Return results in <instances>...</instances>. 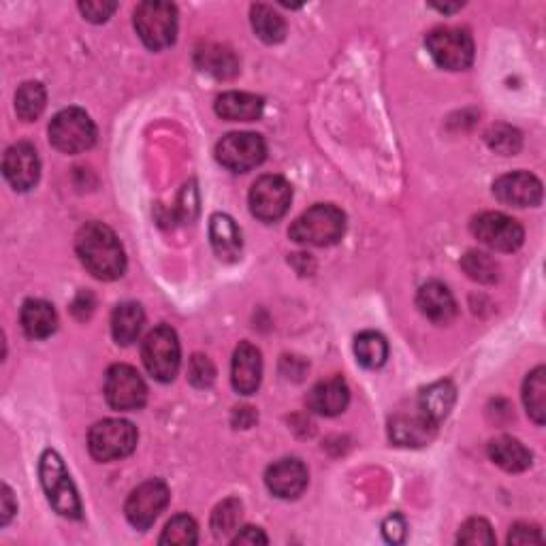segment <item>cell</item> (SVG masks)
<instances>
[{
	"mask_svg": "<svg viewBox=\"0 0 546 546\" xmlns=\"http://www.w3.org/2000/svg\"><path fill=\"white\" fill-rule=\"evenodd\" d=\"M540 542H542V534L536 525L517 523L508 534V544H540Z\"/></svg>",
	"mask_w": 546,
	"mask_h": 546,
	"instance_id": "cell-39",
	"label": "cell"
},
{
	"mask_svg": "<svg viewBox=\"0 0 546 546\" xmlns=\"http://www.w3.org/2000/svg\"><path fill=\"white\" fill-rule=\"evenodd\" d=\"M472 233L495 252H517L525 242L521 224L502 212H485L472 220Z\"/></svg>",
	"mask_w": 546,
	"mask_h": 546,
	"instance_id": "cell-11",
	"label": "cell"
},
{
	"mask_svg": "<svg viewBox=\"0 0 546 546\" xmlns=\"http://www.w3.org/2000/svg\"><path fill=\"white\" fill-rule=\"evenodd\" d=\"M489 459L510 474H521L532 468V453L512 436H500L489 442Z\"/></svg>",
	"mask_w": 546,
	"mask_h": 546,
	"instance_id": "cell-25",
	"label": "cell"
},
{
	"mask_svg": "<svg viewBox=\"0 0 546 546\" xmlns=\"http://www.w3.org/2000/svg\"><path fill=\"white\" fill-rule=\"evenodd\" d=\"M382 534L391 544H401L408 536V525L406 519L401 515H391L387 521L382 523Z\"/></svg>",
	"mask_w": 546,
	"mask_h": 546,
	"instance_id": "cell-40",
	"label": "cell"
},
{
	"mask_svg": "<svg viewBox=\"0 0 546 546\" xmlns=\"http://www.w3.org/2000/svg\"><path fill=\"white\" fill-rule=\"evenodd\" d=\"M461 267L465 273H468V278L480 284H493L497 282V278H500V267H497V263L487 252L470 250L463 256Z\"/></svg>",
	"mask_w": 546,
	"mask_h": 546,
	"instance_id": "cell-33",
	"label": "cell"
},
{
	"mask_svg": "<svg viewBox=\"0 0 546 546\" xmlns=\"http://www.w3.org/2000/svg\"><path fill=\"white\" fill-rule=\"evenodd\" d=\"M346 233V216L340 207L318 203L303 212L288 229V237L301 246H333Z\"/></svg>",
	"mask_w": 546,
	"mask_h": 546,
	"instance_id": "cell-2",
	"label": "cell"
},
{
	"mask_svg": "<svg viewBox=\"0 0 546 546\" xmlns=\"http://www.w3.org/2000/svg\"><path fill=\"white\" fill-rule=\"evenodd\" d=\"M495 199L512 207H536L542 201V182L527 171L506 173L493 184Z\"/></svg>",
	"mask_w": 546,
	"mask_h": 546,
	"instance_id": "cell-16",
	"label": "cell"
},
{
	"mask_svg": "<svg viewBox=\"0 0 546 546\" xmlns=\"http://www.w3.org/2000/svg\"><path fill=\"white\" fill-rule=\"evenodd\" d=\"M50 143L62 154H82L96 143V126L84 109H62L50 122Z\"/></svg>",
	"mask_w": 546,
	"mask_h": 546,
	"instance_id": "cell-7",
	"label": "cell"
},
{
	"mask_svg": "<svg viewBox=\"0 0 546 546\" xmlns=\"http://www.w3.org/2000/svg\"><path fill=\"white\" fill-rule=\"evenodd\" d=\"M135 30L143 45L158 52L178 37V9L163 0H146L135 9Z\"/></svg>",
	"mask_w": 546,
	"mask_h": 546,
	"instance_id": "cell-4",
	"label": "cell"
},
{
	"mask_svg": "<svg viewBox=\"0 0 546 546\" xmlns=\"http://www.w3.org/2000/svg\"><path fill=\"white\" fill-rule=\"evenodd\" d=\"M416 305H419L423 316H427L436 325H448L457 316V301L453 293L448 291V286L436 280L419 288Z\"/></svg>",
	"mask_w": 546,
	"mask_h": 546,
	"instance_id": "cell-19",
	"label": "cell"
},
{
	"mask_svg": "<svg viewBox=\"0 0 546 546\" xmlns=\"http://www.w3.org/2000/svg\"><path fill=\"white\" fill-rule=\"evenodd\" d=\"M438 433V425L419 406L397 412L389 423V438L397 446H425Z\"/></svg>",
	"mask_w": 546,
	"mask_h": 546,
	"instance_id": "cell-15",
	"label": "cell"
},
{
	"mask_svg": "<svg viewBox=\"0 0 546 546\" xmlns=\"http://www.w3.org/2000/svg\"><path fill=\"white\" fill-rule=\"evenodd\" d=\"M244 517V506L235 497L231 500H224L216 506L212 512V532L216 538H227L233 532H239V523Z\"/></svg>",
	"mask_w": 546,
	"mask_h": 546,
	"instance_id": "cell-32",
	"label": "cell"
},
{
	"mask_svg": "<svg viewBox=\"0 0 546 546\" xmlns=\"http://www.w3.org/2000/svg\"><path fill=\"white\" fill-rule=\"evenodd\" d=\"M143 323H146V312L139 303H120L111 314V335L120 346H131L137 342Z\"/></svg>",
	"mask_w": 546,
	"mask_h": 546,
	"instance_id": "cell-27",
	"label": "cell"
},
{
	"mask_svg": "<svg viewBox=\"0 0 546 546\" xmlns=\"http://www.w3.org/2000/svg\"><path fill=\"white\" fill-rule=\"evenodd\" d=\"M455 401H457L455 384L451 380H440V382L429 384L427 389L419 393L416 406H419L421 412L440 427L442 421H446V416L451 414Z\"/></svg>",
	"mask_w": 546,
	"mask_h": 546,
	"instance_id": "cell-24",
	"label": "cell"
},
{
	"mask_svg": "<svg viewBox=\"0 0 546 546\" xmlns=\"http://www.w3.org/2000/svg\"><path fill=\"white\" fill-rule=\"evenodd\" d=\"M267 156V143L256 133H229L216 146V158L222 167L235 173H246L259 167Z\"/></svg>",
	"mask_w": 546,
	"mask_h": 546,
	"instance_id": "cell-12",
	"label": "cell"
},
{
	"mask_svg": "<svg viewBox=\"0 0 546 546\" xmlns=\"http://www.w3.org/2000/svg\"><path fill=\"white\" fill-rule=\"evenodd\" d=\"M141 359L148 374L158 382H171L180 372L182 348L178 333L171 327L160 325L152 329L141 346Z\"/></svg>",
	"mask_w": 546,
	"mask_h": 546,
	"instance_id": "cell-5",
	"label": "cell"
},
{
	"mask_svg": "<svg viewBox=\"0 0 546 546\" xmlns=\"http://www.w3.org/2000/svg\"><path fill=\"white\" fill-rule=\"evenodd\" d=\"M116 9L118 5L109 3V0H90V3H79V11H82L84 18L92 24L107 22Z\"/></svg>",
	"mask_w": 546,
	"mask_h": 546,
	"instance_id": "cell-38",
	"label": "cell"
},
{
	"mask_svg": "<svg viewBox=\"0 0 546 546\" xmlns=\"http://www.w3.org/2000/svg\"><path fill=\"white\" fill-rule=\"evenodd\" d=\"M169 504V487L163 480H148L128 495L124 515L135 529L146 532Z\"/></svg>",
	"mask_w": 546,
	"mask_h": 546,
	"instance_id": "cell-13",
	"label": "cell"
},
{
	"mask_svg": "<svg viewBox=\"0 0 546 546\" xmlns=\"http://www.w3.org/2000/svg\"><path fill=\"white\" fill-rule=\"evenodd\" d=\"M188 380L192 387L197 389H210L216 380V367L205 355H195L188 365Z\"/></svg>",
	"mask_w": 546,
	"mask_h": 546,
	"instance_id": "cell-37",
	"label": "cell"
},
{
	"mask_svg": "<svg viewBox=\"0 0 546 546\" xmlns=\"http://www.w3.org/2000/svg\"><path fill=\"white\" fill-rule=\"evenodd\" d=\"M47 105V92L39 82H26L15 92V114L20 120H37Z\"/></svg>",
	"mask_w": 546,
	"mask_h": 546,
	"instance_id": "cell-31",
	"label": "cell"
},
{
	"mask_svg": "<svg viewBox=\"0 0 546 546\" xmlns=\"http://www.w3.org/2000/svg\"><path fill=\"white\" fill-rule=\"evenodd\" d=\"M137 429L133 423L122 419H107L96 423L88 433V451L101 461H118L131 455L137 446Z\"/></svg>",
	"mask_w": 546,
	"mask_h": 546,
	"instance_id": "cell-8",
	"label": "cell"
},
{
	"mask_svg": "<svg viewBox=\"0 0 546 546\" xmlns=\"http://www.w3.org/2000/svg\"><path fill=\"white\" fill-rule=\"evenodd\" d=\"M79 261L96 280L114 282L124 276L126 254L118 235L103 222H86L75 237Z\"/></svg>",
	"mask_w": 546,
	"mask_h": 546,
	"instance_id": "cell-1",
	"label": "cell"
},
{
	"mask_svg": "<svg viewBox=\"0 0 546 546\" xmlns=\"http://www.w3.org/2000/svg\"><path fill=\"white\" fill-rule=\"evenodd\" d=\"M350 404V389L342 376L318 382L308 393V408L320 416L342 414Z\"/></svg>",
	"mask_w": 546,
	"mask_h": 546,
	"instance_id": "cell-20",
	"label": "cell"
},
{
	"mask_svg": "<svg viewBox=\"0 0 546 546\" xmlns=\"http://www.w3.org/2000/svg\"><path fill=\"white\" fill-rule=\"evenodd\" d=\"M427 52L446 71H465L474 62V41L465 28L440 26L433 28L427 39Z\"/></svg>",
	"mask_w": 546,
	"mask_h": 546,
	"instance_id": "cell-6",
	"label": "cell"
},
{
	"mask_svg": "<svg viewBox=\"0 0 546 546\" xmlns=\"http://www.w3.org/2000/svg\"><path fill=\"white\" fill-rule=\"evenodd\" d=\"M39 476L47 502L52 504L58 515L67 519H82V500H79V493L69 476L67 465L52 448H47L41 455Z\"/></svg>",
	"mask_w": 546,
	"mask_h": 546,
	"instance_id": "cell-3",
	"label": "cell"
},
{
	"mask_svg": "<svg viewBox=\"0 0 546 546\" xmlns=\"http://www.w3.org/2000/svg\"><path fill=\"white\" fill-rule=\"evenodd\" d=\"M254 421H256V414L252 412V408H237L233 414V423L242 429H248Z\"/></svg>",
	"mask_w": 546,
	"mask_h": 546,
	"instance_id": "cell-44",
	"label": "cell"
},
{
	"mask_svg": "<svg viewBox=\"0 0 546 546\" xmlns=\"http://www.w3.org/2000/svg\"><path fill=\"white\" fill-rule=\"evenodd\" d=\"M216 114L229 122H252L263 116L265 101L250 92H224L216 99Z\"/></svg>",
	"mask_w": 546,
	"mask_h": 546,
	"instance_id": "cell-22",
	"label": "cell"
},
{
	"mask_svg": "<svg viewBox=\"0 0 546 546\" xmlns=\"http://www.w3.org/2000/svg\"><path fill=\"white\" fill-rule=\"evenodd\" d=\"M487 143L489 148L495 150L497 154L515 156L521 150V133L512 126L497 124V126H491V131L487 133Z\"/></svg>",
	"mask_w": 546,
	"mask_h": 546,
	"instance_id": "cell-35",
	"label": "cell"
},
{
	"mask_svg": "<svg viewBox=\"0 0 546 546\" xmlns=\"http://www.w3.org/2000/svg\"><path fill=\"white\" fill-rule=\"evenodd\" d=\"M267 536L263 534L261 527H244L242 532H237L233 538V544H267Z\"/></svg>",
	"mask_w": 546,
	"mask_h": 546,
	"instance_id": "cell-43",
	"label": "cell"
},
{
	"mask_svg": "<svg viewBox=\"0 0 546 546\" xmlns=\"http://www.w3.org/2000/svg\"><path fill=\"white\" fill-rule=\"evenodd\" d=\"M3 173L13 190L28 192L35 188L41 178V160L35 146L26 141L11 146L3 160Z\"/></svg>",
	"mask_w": 546,
	"mask_h": 546,
	"instance_id": "cell-14",
	"label": "cell"
},
{
	"mask_svg": "<svg viewBox=\"0 0 546 546\" xmlns=\"http://www.w3.org/2000/svg\"><path fill=\"white\" fill-rule=\"evenodd\" d=\"M523 404L536 425H544L546 419V369L540 365L527 374L523 384Z\"/></svg>",
	"mask_w": 546,
	"mask_h": 546,
	"instance_id": "cell-29",
	"label": "cell"
},
{
	"mask_svg": "<svg viewBox=\"0 0 546 546\" xmlns=\"http://www.w3.org/2000/svg\"><path fill=\"white\" fill-rule=\"evenodd\" d=\"M459 544H495V534L485 519H470L465 521L457 536Z\"/></svg>",
	"mask_w": 546,
	"mask_h": 546,
	"instance_id": "cell-36",
	"label": "cell"
},
{
	"mask_svg": "<svg viewBox=\"0 0 546 546\" xmlns=\"http://www.w3.org/2000/svg\"><path fill=\"white\" fill-rule=\"evenodd\" d=\"M195 64L199 71L212 75L216 79H231L239 73V60L233 50L218 43H205L197 47Z\"/></svg>",
	"mask_w": 546,
	"mask_h": 546,
	"instance_id": "cell-26",
	"label": "cell"
},
{
	"mask_svg": "<svg viewBox=\"0 0 546 546\" xmlns=\"http://www.w3.org/2000/svg\"><path fill=\"white\" fill-rule=\"evenodd\" d=\"M293 201V188L280 175H263L250 190V212L263 222H278L286 216Z\"/></svg>",
	"mask_w": 546,
	"mask_h": 546,
	"instance_id": "cell-10",
	"label": "cell"
},
{
	"mask_svg": "<svg viewBox=\"0 0 546 546\" xmlns=\"http://www.w3.org/2000/svg\"><path fill=\"white\" fill-rule=\"evenodd\" d=\"M355 357L365 369H378L389 359V344L376 331H363L355 340Z\"/></svg>",
	"mask_w": 546,
	"mask_h": 546,
	"instance_id": "cell-30",
	"label": "cell"
},
{
	"mask_svg": "<svg viewBox=\"0 0 546 546\" xmlns=\"http://www.w3.org/2000/svg\"><path fill=\"white\" fill-rule=\"evenodd\" d=\"M73 314L77 320H88L94 312V297L90 293H79L73 301Z\"/></svg>",
	"mask_w": 546,
	"mask_h": 546,
	"instance_id": "cell-42",
	"label": "cell"
},
{
	"mask_svg": "<svg viewBox=\"0 0 546 546\" xmlns=\"http://www.w3.org/2000/svg\"><path fill=\"white\" fill-rule=\"evenodd\" d=\"M252 28L263 43L276 45L286 37V22L278 11H273L269 5H252L250 9Z\"/></svg>",
	"mask_w": 546,
	"mask_h": 546,
	"instance_id": "cell-28",
	"label": "cell"
},
{
	"mask_svg": "<svg viewBox=\"0 0 546 546\" xmlns=\"http://www.w3.org/2000/svg\"><path fill=\"white\" fill-rule=\"evenodd\" d=\"M20 323L30 340H47L58 329V314L52 303L43 299H28L22 305Z\"/></svg>",
	"mask_w": 546,
	"mask_h": 546,
	"instance_id": "cell-23",
	"label": "cell"
},
{
	"mask_svg": "<svg viewBox=\"0 0 546 546\" xmlns=\"http://www.w3.org/2000/svg\"><path fill=\"white\" fill-rule=\"evenodd\" d=\"M210 242L216 256L224 263H235L242 259L244 239L235 220L227 214H214L210 218Z\"/></svg>",
	"mask_w": 546,
	"mask_h": 546,
	"instance_id": "cell-21",
	"label": "cell"
},
{
	"mask_svg": "<svg viewBox=\"0 0 546 546\" xmlns=\"http://www.w3.org/2000/svg\"><path fill=\"white\" fill-rule=\"evenodd\" d=\"M263 380V357L261 350L250 342H242L235 348L231 382L239 395H254Z\"/></svg>",
	"mask_w": 546,
	"mask_h": 546,
	"instance_id": "cell-18",
	"label": "cell"
},
{
	"mask_svg": "<svg viewBox=\"0 0 546 546\" xmlns=\"http://www.w3.org/2000/svg\"><path fill=\"white\" fill-rule=\"evenodd\" d=\"M265 485L280 500H297L308 489V468L299 459H280L269 465Z\"/></svg>",
	"mask_w": 546,
	"mask_h": 546,
	"instance_id": "cell-17",
	"label": "cell"
},
{
	"mask_svg": "<svg viewBox=\"0 0 546 546\" xmlns=\"http://www.w3.org/2000/svg\"><path fill=\"white\" fill-rule=\"evenodd\" d=\"M158 542L171 544V546H192V544L199 542V527L192 517L178 515L167 523L165 532H163V536H160Z\"/></svg>",
	"mask_w": 546,
	"mask_h": 546,
	"instance_id": "cell-34",
	"label": "cell"
},
{
	"mask_svg": "<svg viewBox=\"0 0 546 546\" xmlns=\"http://www.w3.org/2000/svg\"><path fill=\"white\" fill-rule=\"evenodd\" d=\"M0 506H3V508H0V525L5 527L11 521V517L15 515V512H18V504H15V500H13V491L7 485H3Z\"/></svg>",
	"mask_w": 546,
	"mask_h": 546,
	"instance_id": "cell-41",
	"label": "cell"
},
{
	"mask_svg": "<svg viewBox=\"0 0 546 546\" xmlns=\"http://www.w3.org/2000/svg\"><path fill=\"white\" fill-rule=\"evenodd\" d=\"M105 399L118 412H133L146 404L148 387L135 367L118 363L107 369Z\"/></svg>",
	"mask_w": 546,
	"mask_h": 546,
	"instance_id": "cell-9",
	"label": "cell"
}]
</instances>
